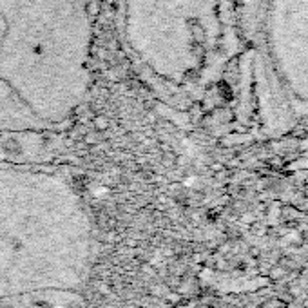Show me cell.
Masks as SVG:
<instances>
[{
  "label": "cell",
  "instance_id": "1",
  "mask_svg": "<svg viewBox=\"0 0 308 308\" xmlns=\"http://www.w3.org/2000/svg\"><path fill=\"white\" fill-rule=\"evenodd\" d=\"M86 0H0V104L22 129L66 120L89 86Z\"/></svg>",
  "mask_w": 308,
  "mask_h": 308
}]
</instances>
